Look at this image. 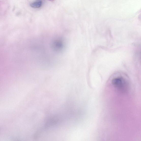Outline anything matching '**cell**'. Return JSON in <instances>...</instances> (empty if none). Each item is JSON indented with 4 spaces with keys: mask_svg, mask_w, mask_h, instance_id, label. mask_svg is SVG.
Wrapping results in <instances>:
<instances>
[{
    "mask_svg": "<svg viewBox=\"0 0 141 141\" xmlns=\"http://www.w3.org/2000/svg\"><path fill=\"white\" fill-rule=\"evenodd\" d=\"M42 5V2L41 1L38 0L31 3V6L33 8H38L41 6Z\"/></svg>",
    "mask_w": 141,
    "mask_h": 141,
    "instance_id": "cell-2",
    "label": "cell"
},
{
    "mask_svg": "<svg viewBox=\"0 0 141 141\" xmlns=\"http://www.w3.org/2000/svg\"><path fill=\"white\" fill-rule=\"evenodd\" d=\"M48 1L51 2H53V1H54V0H48Z\"/></svg>",
    "mask_w": 141,
    "mask_h": 141,
    "instance_id": "cell-3",
    "label": "cell"
},
{
    "mask_svg": "<svg viewBox=\"0 0 141 141\" xmlns=\"http://www.w3.org/2000/svg\"><path fill=\"white\" fill-rule=\"evenodd\" d=\"M108 84L116 91L121 94L128 92L130 88V82L128 77L122 73H117L110 77Z\"/></svg>",
    "mask_w": 141,
    "mask_h": 141,
    "instance_id": "cell-1",
    "label": "cell"
}]
</instances>
